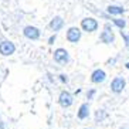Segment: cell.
<instances>
[{
    "mask_svg": "<svg viewBox=\"0 0 129 129\" xmlns=\"http://www.w3.org/2000/svg\"><path fill=\"white\" fill-rule=\"evenodd\" d=\"M125 78H122V77H115L112 82H111V91L114 92V94H121L123 91V88H125Z\"/></svg>",
    "mask_w": 129,
    "mask_h": 129,
    "instance_id": "obj_1",
    "label": "cell"
},
{
    "mask_svg": "<svg viewBox=\"0 0 129 129\" xmlns=\"http://www.w3.org/2000/svg\"><path fill=\"white\" fill-rule=\"evenodd\" d=\"M81 27H82L84 31H88V33H92L98 28V21L92 17H87L81 21Z\"/></svg>",
    "mask_w": 129,
    "mask_h": 129,
    "instance_id": "obj_2",
    "label": "cell"
},
{
    "mask_svg": "<svg viewBox=\"0 0 129 129\" xmlns=\"http://www.w3.org/2000/svg\"><path fill=\"white\" fill-rule=\"evenodd\" d=\"M54 60H55V62H58V64H67L70 61L67 50H64V48L55 50V51H54Z\"/></svg>",
    "mask_w": 129,
    "mask_h": 129,
    "instance_id": "obj_3",
    "label": "cell"
},
{
    "mask_svg": "<svg viewBox=\"0 0 129 129\" xmlns=\"http://www.w3.org/2000/svg\"><path fill=\"white\" fill-rule=\"evenodd\" d=\"M115 37L114 33H112V28H111L109 24H105V28H104L102 34H101V41L105 43V44H109V43H114Z\"/></svg>",
    "mask_w": 129,
    "mask_h": 129,
    "instance_id": "obj_4",
    "label": "cell"
},
{
    "mask_svg": "<svg viewBox=\"0 0 129 129\" xmlns=\"http://www.w3.org/2000/svg\"><path fill=\"white\" fill-rule=\"evenodd\" d=\"M58 102L62 108H68L72 105V95L67 91H62L60 94V98H58Z\"/></svg>",
    "mask_w": 129,
    "mask_h": 129,
    "instance_id": "obj_5",
    "label": "cell"
},
{
    "mask_svg": "<svg viewBox=\"0 0 129 129\" xmlns=\"http://www.w3.org/2000/svg\"><path fill=\"white\" fill-rule=\"evenodd\" d=\"M14 44L10 41H3L0 43V54H3V55H12L13 53H14Z\"/></svg>",
    "mask_w": 129,
    "mask_h": 129,
    "instance_id": "obj_6",
    "label": "cell"
},
{
    "mask_svg": "<svg viewBox=\"0 0 129 129\" xmlns=\"http://www.w3.org/2000/svg\"><path fill=\"white\" fill-rule=\"evenodd\" d=\"M81 38V31L80 28H77V27H71L67 33V40L70 43H78Z\"/></svg>",
    "mask_w": 129,
    "mask_h": 129,
    "instance_id": "obj_7",
    "label": "cell"
},
{
    "mask_svg": "<svg viewBox=\"0 0 129 129\" xmlns=\"http://www.w3.org/2000/svg\"><path fill=\"white\" fill-rule=\"evenodd\" d=\"M105 78H106V74H105V71H102V70H95V71L92 72V75H91V81L94 84L104 82Z\"/></svg>",
    "mask_w": 129,
    "mask_h": 129,
    "instance_id": "obj_8",
    "label": "cell"
},
{
    "mask_svg": "<svg viewBox=\"0 0 129 129\" xmlns=\"http://www.w3.org/2000/svg\"><path fill=\"white\" fill-rule=\"evenodd\" d=\"M24 36H26L27 38H30V40H37V38L40 37V31H38V28H36V27L27 26L26 28H24Z\"/></svg>",
    "mask_w": 129,
    "mask_h": 129,
    "instance_id": "obj_9",
    "label": "cell"
},
{
    "mask_svg": "<svg viewBox=\"0 0 129 129\" xmlns=\"http://www.w3.org/2000/svg\"><path fill=\"white\" fill-rule=\"evenodd\" d=\"M62 26H64V20L61 19V17H54L53 21L50 23V27H51L54 31H60L61 28H62Z\"/></svg>",
    "mask_w": 129,
    "mask_h": 129,
    "instance_id": "obj_10",
    "label": "cell"
},
{
    "mask_svg": "<svg viewBox=\"0 0 129 129\" xmlns=\"http://www.w3.org/2000/svg\"><path fill=\"white\" fill-rule=\"evenodd\" d=\"M88 116H89V106H88V104H82L80 106V111H78V118L80 119H85Z\"/></svg>",
    "mask_w": 129,
    "mask_h": 129,
    "instance_id": "obj_11",
    "label": "cell"
},
{
    "mask_svg": "<svg viewBox=\"0 0 129 129\" xmlns=\"http://www.w3.org/2000/svg\"><path fill=\"white\" fill-rule=\"evenodd\" d=\"M123 12H125V9L118 7V6H109L108 7V13L109 14H122Z\"/></svg>",
    "mask_w": 129,
    "mask_h": 129,
    "instance_id": "obj_12",
    "label": "cell"
},
{
    "mask_svg": "<svg viewBox=\"0 0 129 129\" xmlns=\"http://www.w3.org/2000/svg\"><path fill=\"white\" fill-rule=\"evenodd\" d=\"M114 23L116 24V26L119 27L121 30H122V28H125V26H126V21H125V20H121V19H115Z\"/></svg>",
    "mask_w": 129,
    "mask_h": 129,
    "instance_id": "obj_13",
    "label": "cell"
},
{
    "mask_svg": "<svg viewBox=\"0 0 129 129\" xmlns=\"http://www.w3.org/2000/svg\"><path fill=\"white\" fill-rule=\"evenodd\" d=\"M95 95V89H91V91H88V94H87V96H88V99H91L92 96Z\"/></svg>",
    "mask_w": 129,
    "mask_h": 129,
    "instance_id": "obj_14",
    "label": "cell"
},
{
    "mask_svg": "<svg viewBox=\"0 0 129 129\" xmlns=\"http://www.w3.org/2000/svg\"><path fill=\"white\" fill-rule=\"evenodd\" d=\"M122 33V31H121ZM122 36H123V38H125V43H126V47H129V36H125L123 33H122Z\"/></svg>",
    "mask_w": 129,
    "mask_h": 129,
    "instance_id": "obj_15",
    "label": "cell"
},
{
    "mask_svg": "<svg viewBox=\"0 0 129 129\" xmlns=\"http://www.w3.org/2000/svg\"><path fill=\"white\" fill-rule=\"evenodd\" d=\"M60 80L62 81V82H68V78H67L65 75H60Z\"/></svg>",
    "mask_w": 129,
    "mask_h": 129,
    "instance_id": "obj_16",
    "label": "cell"
},
{
    "mask_svg": "<svg viewBox=\"0 0 129 129\" xmlns=\"http://www.w3.org/2000/svg\"><path fill=\"white\" fill-rule=\"evenodd\" d=\"M54 40H55V36H53V37H50V44H53Z\"/></svg>",
    "mask_w": 129,
    "mask_h": 129,
    "instance_id": "obj_17",
    "label": "cell"
},
{
    "mask_svg": "<svg viewBox=\"0 0 129 129\" xmlns=\"http://www.w3.org/2000/svg\"><path fill=\"white\" fill-rule=\"evenodd\" d=\"M125 67H126V68L129 70V62H126V64H125Z\"/></svg>",
    "mask_w": 129,
    "mask_h": 129,
    "instance_id": "obj_18",
    "label": "cell"
},
{
    "mask_svg": "<svg viewBox=\"0 0 129 129\" xmlns=\"http://www.w3.org/2000/svg\"><path fill=\"white\" fill-rule=\"evenodd\" d=\"M85 129H88V128H85Z\"/></svg>",
    "mask_w": 129,
    "mask_h": 129,
    "instance_id": "obj_19",
    "label": "cell"
}]
</instances>
